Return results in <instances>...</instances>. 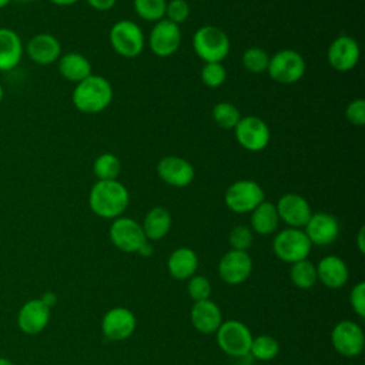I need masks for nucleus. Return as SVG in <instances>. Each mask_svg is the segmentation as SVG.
<instances>
[{
	"label": "nucleus",
	"instance_id": "obj_23",
	"mask_svg": "<svg viewBox=\"0 0 365 365\" xmlns=\"http://www.w3.org/2000/svg\"><path fill=\"white\" fill-rule=\"evenodd\" d=\"M317 268V279H319L327 288L336 289L346 284L349 272L342 258L336 255L324 257Z\"/></svg>",
	"mask_w": 365,
	"mask_h": 365
},
{
	"label": "nucleus",
	"instance_id": "obj_14",
	"mask_svg": "<svg viewBox=\"0 0 365 365\" xmlns=\"http://www.w3.org/2000/svg\"><path fill=\"white\" fill-rule=\"evenodd\" d=\"M359 44L358 41L346 34L338 36L328 47L327 58L329 66L336 71H349L359 61Z\"/></svg>",
	"mask_w": 365,
	"mask_h": 365
},
{
	"label": "nucleus",
	"instance_id": "obj_45",
	"mask_svg": "<svg viewBox=\"0 0 365 365\" xmlns=\"http://www.w3.org/2000/svg\"><path fill=\"white\" fill-rule=\"evenodd\" d=\"M0 365H13V364L6 358H0Z\"/></svg>",
	"mask_w": 365,
	"mask_h": 365
},
{
	"label": "nucleus",
	"instance_id": "obj_4",
	"mask_svg": "<svg viewBox=\"0 0 365 365\" xmlns=\"http://www.w3.org/2000/svg\"><path fill=\"white\" fill-rule=\"evenodd\" d=\"M111 48L121 57L134 58L141 54L145 37L141 27L133 20H120L114 23L108 31Z\"/></svg>",
	"mask_w": 365,
	"mask_h": 365
},
{
	"label": "nucleus",
	"instance_id": "obj_15",
	"mask_svg": "<svg viewBox=\"0 0 365 365\" xmlns=\"http://www.w3.org/2000/svg\"><path fill=\"white\" fill-rule=\"evenodd\" d=\"M275 207L279 220L284 221L289 228H304L312 215L308 201L295 192L282 195Z\"/></svg>",
	"mask_w": 365,
	"mask_h": 365
},
{
	"label": "nucleus",
	"instance_id": "obj_13",
	"mask_svg": "<svg viewBox=\"0 0 365 365\" xmlns=\"http://www.w3.org/2000/svg\"><path fill=\"white\" fill-rule=\"evenodd\" d=\"M157 175L165 184L184 188L194 181L195 170L190 161L178 155H165L157 164Z\"/></svg>",
	"mask_w": 365,
	"mask_h": 365
},
{
	"label": "nucleus",
	"instance_id": "obj_3",
	"mask_svg": "<svg viewBox=\"0 0 365 365\" xmlns=\"http://www.w3.org/2000/svg\"><path fill=\"white\" fill-rule=\"evenodd\" d=\"M230 38L217 26H201L192 36L194 53L204 63H221L230 53Z\"/></svg>",
	"mask_w": 365,
	"mask_h": 365
},
{
	"label": "nucleus",
	"instance_id": "obj_41",
	"mask_svg": "<svg viewBox=\"0 0 365 365\" xmlns=\"http://www.w3.org/2000/svg\"><path fill=\"white\" fill-rule=\"evenodd\" d=\"M140 255H143V257H150L151 254H153V245L148 242V240L140 247V250L137 251Z\"/></svg>",
	"mask_w": 365,
	"mask_h": 365
},
{
	"label": "nucleus",
	"instance_id": "obj_25",
	"mask_svg": "<svg viewBox=\"0 0 365 365\" xmlns=\"http://www.w3.org/2000/svg\"><path fill=\"white\" fill-rule=\"evenodd\" d=\"M198 267L197 254L187 247L177 248L173 251L167 261L168 272L175 279H187L194 275Z\"/></svg>",
	"mask_w": 365,
	"mask_h": 365
},
{
	"label": "nucleus",
	"instance_id": "obj_48",
	"mask_svg": "<svg viewBox=\"0 0 365 365\" xmlns=\"http://www.w3.org/2000/svg\"><path fill=\"white\" fill-rule=\"evenodd\" d=\"M11 1H17V3H29L30 0H11Z\"/></svg>",
	"mask_w": 365,
	"mask_h": 365
},
{
	"label": "nucleus",
	"instance_id": "obj_43",
	"mask_svg": "<svg viewBox=\"0 0 365 365\" xmlns=\"http://www.w3.org/2000/svg\"><path fill=\"white\" fill-rule=\"evenodd\" d=\"M48 1L53 3V4H56V6H60V7H67V6L76 4V3L80 1V0H48Z\"/></svg>",
	"mask_w": 365,
	"mask_h": 365
},
{
	"label": "nucleus",
	"instance_id": "obj_8",
	"mask_svg": "<svg viewBox=\"0 0 365 365\" xmlns=\"http://www.w3.org/2000/svg\"><path fill=\"white\" fill-rule=\"evenodd\" d=\"M237 143L247 151L258 153L267 148L271 140L268 124L257 115L241 117L234 127Z\"/></svg>",
	"mask_w": 365,
	"mask_h": 365
},
{
	"label": "nucleus",
	"instance_id": "obj_44",
	"mask_svg": "<svg viewBox=\"0 0 365 365\" xmlns=\"http://www.w3.org/2000/svg\"><path fill=\"white\" fill-rule=\"evenodd\" d=\"M41 301H43L47 307H51V305L56 302V297H54V294H53V292H46V294L43 295Z\"/></svg>",
	"mask_w": 365,
	"mask_h": 365
},
{
	"label": "nucleus",
	"instance_id": "obj_17",
	"mask_svg": "<svg viewBox=\"0 0 365 365\" xmlns=\"http://www.w3.org/2000/svg\"><path fill=\"white\" fill-rule=\"evenodd\" d=\"M304 228V232L308 237L309 242L319 247L332 244L339 234L338 220L332 214L325 211L312 212Z\"/></svg>",
	"mask_w": 365,
	"mask_h": 365
},
{
	"label": "nucleus",
	"instance_id": "obj_47",
	"mask_svg": "<svg viewBox=\"0 0 365 365\" xmlns=\"http://www.w3.org/2000/svg\"><path fill=\"white\" fill-rule=\"evenodd\" d=\"M3 97H4V88H3V86H1V83H0V104H1V101H3Z\"/></svg>",
	"mask_w": 365,
	"mask_h": 365
},
{
	"label": "nucleus",
	"instance_id": "obj_22",
	"mask_svg": "<svg viewBox=\"0 0 365 365\" xmlns=\"http://www.w3.org/2000/svg\"><path fill=\"white\" fill-rule=\"evenodd\" d=\"M191 324L201 334H214L222 322L218 305L210 299L197 301L191 308Z\"/></svg>",
	"mask_w": 365,
	"mask_h": 365
},
{
	"label": "nucleus",
	"instance_id": "obj_34",
	"mask_svg": "<svg viewBox=\"0 0 365 365\" xmlns=\"http://www.w3.org/2000/svg\"><path fill=\"white\" fill-rule=\"evenodd\" d=\"M200 77L204 86L210 88H218L227 80V70L222 63H204Z\"/></svg>",
	"mask_w": 365,
	"mask_h": 365
},
{
	"label": "nucleus",
	"instance_id": "obj_31",
	"mask_svg": "<svg viewBox=\"0 0 365 365\" xmlns=\"http://www.w3.org/2000/svg\"><path fill=\"white\" fill-rule=\"evenodd\" d=\"M165 0H134L133 7L138 17L145 21L157 23L165 17Z\"/></svg>",
	"mask_w": 365,
	"mask_h": 365
},
{
	"label": "nucleus",
	"instance_id": "obj_28",
	"mask_svg": "<svg viewBox=\"0 0 365 365\" xmlns=\"http://www.w3.org/2000/svg\"><path fill=\"white\" fill-rule=\"evenodd\" d=\"M120 171L121 163L113 153H103L93 163V173L98 181L117 180Z\"/></svg>",
	"mask_w": 365,
	"mask_h": 365
},
{
	"label": "nucleus",
	"instance_id": "obj_10",
	"mask_svg": "<svg viewBox=\"0 0 365 365\" xmlns=\"http://www.w3.org/2000/svg\"><path fill=\"white\" fill-rule=\"evenodd\" d=\"M181 40L182 34L180 26L171 23L167 19H163L153 26L148 36V46L153 54L164 58L178 51Z\"/></svg>",
	"mask_w": 365,
	"mask_h": 365
},
{
	"label": "nucleus",
	"instance_id": "obj_24",
	"mask_svg": "<svg viewBox=\"0 0 365 365\" xmlns=\"http://www.w3.org/2000/svg\"><path fill=\"white\" fill-rule=\"evenodd\" d=\"M57 67L61 77L74 84L93 74L90 60L77 51H68L61 54L57 60Z\"/></svg>",
	"mask_w": 365,
	"mask_h": 365
},
{
	"label": "nucleus",
	"instance_id": "obj_2",
	"mask_svg": "<svg viewBox=\"0 0 365 365\" xmlns=\"http://www.w3.org/2000/svg\"><path fill=\"white\" fill-rule=\"evenodd\" d=\"M113 86L103 76L90 74L78 81L71 93L73 106L84 114H97L104 111L113 101Z\"/></svg>",
	"mask_w": 365,
	"mask_h": 365
},
{
	"label": "nucleus",
	"instance_id": "obj_32",
	"mask_svg": "<svg viewBox=\"0 0 365 365\" xmlns=\"http://www.w3.org/2000/svg\"><path fill=\"white\" fill-rule=\"evenodd\" d=\"M241 61H242V66L245 67V70H248L250 73L261 74V73L267 71V67L269 63V56L261 47H250L242 53Z\"/></svg>",
	"mask_w": 365,
	"mask_h": 365
},
{
	"label": "nucleus",
	"instance_id": "obj_46",
	"mask_svg": "<svg viewBox=\"0 0 365 365\" xmlns=\"http://www.w3.org/2000/svg\"><path fill=\"white\" fill-rule=\"evenodd\" d=\"M10 1H11V0H0V9H4L6 6H9Z\"/></svg>",
	"mask_w": 365,
	"mask_h": 365
},
{
	"label": "nucleus",
	"instance_id": "obj_5",
	"mask_svg": "<svg viewBox=\"0 0 365 365\" xmlns=\"http://www.w3.org/2000/svg\"><path fill=\"white\" fill-rule=\"evenodd\" d=\"M307 70L304 57L291 48L277 51L269 57L267 67L268 76L279 84H294L299 81Z\"/></svg>",
	"mask_w": 365,
	"mask_h": 365
},
{
	"label": "nucleus",
	"instance_id": "obj_1",
	"mask_svg": "<svg viewBox=\"0 0 365 365\" xmlns=\"http://www.w3.org/2000/svg\"><path fill=\"white\" fill-rule=\"evenodd\" d=\"M130 202L128 190L118 180L98 181L91 187L88 194V205L91 211L107 220L121 217Z\"/></svg>",
	"mask_w": 365,
	"mask_h": 365
},
{
	"label": "nucleus",
	"instance_id": "obj_19",
	"mask_svg": "<svg viewBox=\"0 0 365 365\" xmlns=\"http://www.w3.org/2000/svg\"><path fill=\"white\" fill-rule=\"evenodd\" d=\"M135 325L137 319L134 314L123 307L107 311L101 321L103 334L111 341L127 339L134 332Z\"/></svg>",
	"mask_w": 365,
	"mask_h": 365
},
{
	"label": "nucleus",
	"instance_id": "obj_36",
	"mask_svg": "<svg viewBox=\"0 0 365 365\" xmlns=\"http://www.w3.org/2000/svg\"><path fill=\"white\" fill-rule=\"evenodd\" d=\"M228 241L232 250L247 251L252 244V231L247 225H235L228 235Z\"/></svg>",
	"mask_w": 365,
	"mask_h": 365
},
{
	"label": "nucleus",
	"instance_id": "obj_38",
	"mask_svg": "<svg viewBox=\"0 0 365 365\" xmlns=\"http://www.w3.org/2000/svg\"><path fill=\"white\" fill-rule=\"evenodd\" d=\"M345 117L352 125L365 124V101L364 98H355L348 103L345 108Z\"/></svg>",
	"mask_w": 365,
	"mask_h": 365
},
{
	"label": "nucleus",
	"instance_id": "obj_37",
	"mask_svg": "<svg viewBox=\"0 0 365 365\" xmlns=\"http://www.w3.org/2000/svg\"><path fill=\"white\" fill-rule=\"evenodd\" d=\"M188 295L197 302V301H204L208 299L211 294V284L205 277L201 275H192L188 281L187 285Z\"/></svg>",
	"mask_w": 365,
	"mask_h": 365
},
{
	"label": "nucleus",
	"instance_id": "obj_9",
	"mask_svg": "<svg viewBox=\"0 0 365 365\" xmlns=\"http://www.w3.org/2000/svg\"><path fill=\"white\" fill-rule=\"evenodd\" d=\"M217 342L225 354L231 356H245L250 354L252 335L242 322L230 319L221 322L217 329Z\"/></svg>",
	"mask_w": 365,
	"mask_h": 365
},
{
	"label": "nucleus",
	"instance_id": "obj_39",
	"mask_svg": "<svg viewBox=\"0 0 365 365\" xmlns=\"http://www.w3.org/2000/svg\"><path fill=\"white\" fill-rule=\"evenodd\" d=\"M349 302H351V307H352L354 312L358 317L364 318L365 317V282H358L352 288Z\"/></svg>",
	"mask_w": 365,
	"mask_h": 365
},
{
	"label": "nucleus",
	"instance_id": "obj_30",
	"mask_svg": "<svg viewBox=\"0 0 365 365\" xmlns=\"http://www.w3.org/2000/svg\"><path fill=\"white\" fill-rule=\"evenodd\" d=\"M211 115H212L214 123L225 130H234V127L237 125V123L241 118V114H240V110L237 108V106H234L232 103H228V101L217 103L212 107Z\"/></svg>",
	"mask_w": 365,
	"mask_h": 365
},
{
	"label": "nucleus",
	"instance_id": "obj_40",
	"mask_svg": "<svg viewBox=\"0 0 365 365\" xmlns=\"http://www.w3.org/2000/svg\"><path fill=\"white\" fill-rule=\"evenodd\" d=\"M86 3L97 11H108L115 6L117 0H86Z\"/></svg>",
	"mask_w": 365,
	"mask_h": 365
},
{
	"label": "nucleus",
	"instance_id": "obj_20",
	"mask_svg": "<svg viewBox=\"0 0 365 365\" xmlns=\"http://www.w3.org/2000/svg\"><path fill=\"white\" fill-rule=\"evenodd\" d=\"M50 319V307L41 299H30L26 302L17 315V324L24 334L34 335L46 328Z\"/></svg>",
	"mask_w": 365,
	"mask_h": 365
},
{
	"label": "nucleus",
	"instance_id": "obj_11",
	"mask_svg": "<svg viewBox=\"0 0 365 365\" xmlns=\"http://www.w3.org/2000/svg\"><path fill=\"white\" fill-rule=\"evenodd\" d=\"M108 235L114 247L124 252H137L147 241L141 224L128 217H118L110 225Z\"/></svg>",
	"mask_w": 365,
	"mask_h": 365
},
{
	"label": "nucleus",
	"instance_id": "obj_42",
	"mask_svg": "<svg viewBox=\"0 0 365 365\" xmlns=\"http://www.w3.org/2000/svg\"><path fill=\"white\" fill-rule=\"evenodd\" d=\"M364 232H365V228L361 227L359 232H358V237H356V244H358V248H359V252H365V240H364Z\"/></svg>",
	"mask_w": 365,
	"mask_h": 365
},
{
	"label": "nucleus",
	"instance_id": "obj_26",
	"mask_svg": "<svg viewBox=\"0 0 365 365\" xmlns=\"http://www.w3.org/2000/svg\"><path fill=\"white\" fill-rule=\"evenodd\" d=\"M144 235L147 240L158 241L164 238L171 228V214L164 207L151 208L141 224Z\"/></svg>",
	"mask_w": 365,
	"mask_h": 365
},
{
	"label": "nucleus",
	"instance_id": "obj_18",
	"mask_svg": "<svg viewBox=\"0 0 365 365\" xmlns=\"http://www.w3.org/2000/svg\"><path fill=\"white\" fill-rule=\"evenodd\" d=\"M252 269L251 257L247 251L231 250L225 252L218 264V272L224 282L230 285H237L244 282Z\"/></svg>",
	"mask_w": 365,
	"mask_h": 365
},
{
	"label": "nucleus",
	"instance_id": "obj_35",
	"mask_svg": "<svg viewBox=\"0 0 365 365\" xmlns=\"http://www.w3.org/2000/svg\"><path fill=\"white\" fill-rule=\"evenodd\" d=\"M190 17V4L185 0H170L165 6V17L171 23L181 24Z\"/></svg>",
	"mask_w": 365,
	"mask_h": 365
},
{
	"label": "nucleus",
	"instance_id": "obj_7",
	"mask_svg": "<svg viewBox=\"0 0 365 365\" xmlns=\"http://www.w3.org/2000/svg\"><path fill=\"white\" fill-rule=\"evenodd\" d=\"M311 242L301 228H285L279 231L274 241V254L284 262H297L305 259L311 251Z\"/></svg>",
	"mask_w": 365,
	"mask_h": 365
},
{
	"label": "nucleus",
	"instance_id": "obj_21",
	"mask_svg": "<svg viewBox=\"0 0 365 365\" xmlns=\"http://www.w3.org/2000/svg\"><path fill=\"white\" fill-rule=\"evenodd\" d=\"M24 54L21 37L10 27H0V71L16 68Z\"/></svg>",
	"mask_w": 365,
	"mask_h": 365
},
{
	"label": "nucleus",
	"instance_id": "obj_27",
	"mask_svg": "<svg viewBox=\"0 0 365 365\" xmlns=\"http://www.w3.org/2000/svg\"><path fill=\"white\" fill-rule=\"evenodd\" d=\"M279 222L275 204L269 201H262L251 211V228L261 235L272 234Z\"/></svg>",
	"mask_w": 365,
	"mask_h": 365
},
{
	"label": "nucleus",
	"instance_id": "obj_33",
	"mask_svg": "<svg viewBox=\"0 0 365 365\" xmlns=\"http://www.w3.org/2000/svg\"><path fill=\"white\" fill-rule=\"evenodd\" d=\"M279 345L275 338L269 335H259L257 338H252L250 352L254 358L259 361H269L278 355Z\"/></svg>",
	"mask_w": 365,
	"mask_h": 365
},
{
	"label": "nucleus",
	"instance_id": "obj_16",
	"mask_svg": "<svg viewBox=\"0 0 365 365\" xmlns=\"http://www.w3.org/2000/svg\"><path fill=\"white\" fill-rule=\"evenodd\" d=\"M24 53L37 66L54 64L63 54L58 38L48 33H38L33 36L24 46Z\"/></svg>",
	"mask_w": 365,
	"mask_h": 365
},
{
	"label": "nucleus",
	"instance_id": "obj_29",
	"mask_svg": "<svg viewBox=\"0 0 365 365\" xmlns=\"http://www.w3.org/2000/svg\"><path fill=\"white\" fill-rule=\"evenodd\" d=\"M289 275H291L292 284L302 289L312 288L317 282V268L307 258L294 262L291 267Z\"/></svg>",
	"mask_w": 365,
	"mask_h": 365
},
{
	"label": "nucleus",
	"instance_id": "obj_12",
	"mask_svg": "<svg viewBox=\"0 0 365 365\" xmlns=\"http://www.w3.org/2000/svg\"><path fill=\"white\" fill-rule=\"evenodd\" d=\"M331 342L342 356H358L364 349V332L361 327L352 321L338 322L331 332Z\"/></svg>",
	"mask_w": 365,
	"mask_h": 365
},
{
	"label": "nucleus",
	"instance_id": "obj_6",
	"mask_svg": "<svg viewBox=\"0 0 365 365\" xmlns=\"http://www.w3.org/2000/svg\"><path fill=\"white\" fill-rule=\"evenodd\" d=\"M264 200L265 192L262 187L252 180H238L232 182L224 194L225 205L237 214L251 212Z\"/></svg>",
	"mask_w": 365,
	"mask_h": 365
}]
</instances>
